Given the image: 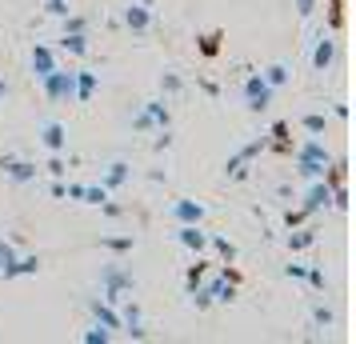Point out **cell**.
<instances>
[{"label": "cell", "mask_w": 356, "mask_h": 344, "mask_svg": "<svg viewBox=\"0 0 356 344\" xmlns=\"http://www.w3.org/2000/svg\"><path fill=\"white\" fill-rule=\"evenodd\" d=\"M132 288H136V277H132L120 261H113V264H104V268H100V300L120 304Z\"/></svg>", "instance_id": "6da1fadb"}, {"label": "cell", "mask_w": 356, "mask_h": 344, "mask_svg": "<svg viewBox=\"0 0 356 344\" xmlns=\"http://www.w3.org/2000/svg\"><path fill=\"white\" fill-rule=\"evenodd\" d=\"M40 88H44V97H49L52 104H68V100H76V72L56 65L49 76L40 81Z\"/></svg>", "instance_id": "7a4b0ae2"}, {"label": "cell", "mask_w": 356, "mask_h": 344, "mask_svg": "<svg viewBox=\"0 0 356 344\" xmlns=\"http://www.w3.org/2000/svg\"><path fill=\"white\" fill-rule=\"evenodd\" d=\"M172 124V113H168V100L156 97V100H145L140 104V113L132 116V129L136 132H161Z\"/></svg>", "instance_id": "3957f363"}, {"label": "cell", "mask_w": 356, "mask_h": 344, "mask_svg": "<svg viewBox=\"0 0 356 344\" xmlns=\"http://www.w3.org/2000/svg\"><path fill=\"white\" fill-rule=\"evenodd\" d=\"M273 97H276V88L264 81L260 72H248V76H244V108H248V113H264V108L273 104Z\"/></svg>", "instance_id": "277c9868"}, {"label": "cell", "mask_w": 356, "mask_h": 344, "mask_svg": "<svg viewBox=\"0 0 356 344\" xmlns=\"http://www.w3.org/2000/svg\"><path fill=\"white\" fill-rule=\"evenodd\" d=\"M168 220L172 224H200L204 220V204L200 200H188V197H177L168 204Z\"/></svg>", "instance_id": "5b68a950"}, {"label": "cell", "mask_w": 356, "mask_h": 344, "mask_svg": "<svg viewBox=\"0 0 356 344\" xmlns=\"http://www.w3.org/2000/svg\"><path fill=\"white\" fill-rule=\"evenodd\" d=\"M0 168H4V177L13 184H29L40 177V168H36L33 161H20V156H0Z\"/></svg>", "instance_id": "8992f818"}, {"label": "cell", "mask_w": 356, "mask_h": 344, "mask_svg": "<svg viewBox=\"0 0 356 344\" xmlns=\"http://www.w3.org/2000/svg\"><path fill=\"white\" fill-rule=\"evenodd\" d=\"M308 216L312 213H324V208H332V188L324 181H308V193H305V204H300Z\"/></svg>", "instance_id": "52a82bcc"}, {"label": "cell", "mask_w": 356, "mask_h": 344, "mask_svg": "<svg viewBox=\"0 0 356 344\" xmlns=\"http://www.w3.org/2000/svg\"><path fill=\"white\" fill-rule=\"evenodd\" d=\"M172 236H177L180 248H188V252H196V256L209 248V232L200 229V224H177V232H172Z\"/></svg>", "instance_id": "ba28073f"}, {"label": "cell", "mask_w": 356, "mask_h": 344, "mask_svg": "<svg viewBox=\"0 0 356 344\" xmlns=\"http://www.w3.org/2000/svg\"><path fill=\"white\" fill-rule=\"evenodd\" d=\"M124 28H129V33H148V28H152V8H148V4H136V0H132L129 8H124Z\"/></svg>", "instance_id": "9c48e42d"}, {"label": "cell", "mask_w": 356, "mask_h": 344, "mask_svg": "<svg viewBox=\"0 0 356 344\" xmlns=\"http://www.w3.org/2000/svg\"><path fill=\"white\" fill-rule=\"evenodd\" d=\"M132 181V164L129 161H113L104 172H100V184L108 188V193H116V188H124V184Z\"/></svg>", "instance_id": "30bf717a"}, {"label": "cell", "mask_w": 356, "mask_h": 344, "mask_svg": "<svg viewBox=\"0 0 356 344\" xmlns=\"http://www.w3.org/2000/svg\"><path fill=\"white\" fill-rule=\"evenodd\" d=\"M40 272V256H17L13 264L0 268V280H20V277H36Z\"/></svg>", "instance_id": "8fae6325"}, {"label": "cell", "mask_w": 356, "mask_h": 344, "mask_svg": "<svg viewBox=\"0 0 356 344\" xmlns=\"http://www.w3.org/2000/svg\"><path fill=\"white\" fill-rule=\"evenodd\" d=\"M88 312H92V320H97V325H104L108 328V332H116V328H120V312H116V304H108V300H88Z\"/></svg>", "instance_id": "7c38bea8"}, {"label": "cell", "mask_w": 356, "mask_h": 344, "mask_svg": "<svg viewBox=\"0 0 356 344\" xmlns=\"http://www.w3.org/2000/svg\"><path fill=\"white\" fill-rule=\"evenodd\" d=\"M40 145L49 148V152H65L68 148V129L60 120H49L44 129H40Z\"/></svg>", "instance_id": "4fadbf2b"}, {"label": "cell", "mask_w": 356, "mask_h": 344, "mask_svg": "<svg viewBox=\"0 0 356 344\" xmlns=\"http://www.w3.org/2000/svg\"><path fill=\"white\" fill-rule=\"evenodd\" d=\"M332 60H337V40H332V36H321L316 49H312V68H316V72H328Z\"/></svg>", "instance_id": "5bb4252c"}, {"label": "cell", "mask_w": 356, "mask_h": 344, "mask_svg": "<svg viewBox=\"0 0 356 344\" xmlns=\"http://www.w3.org/2000/svg\"><path fill=\"white\" fill-rule=\"evenodd\" d=\"M292 156H296V161H321V164H332V152H328V145H324V140H316V136H312V140H305L300 148H292Z\"/></svg>", "instance_id": "9a60e30c"}, {"label": "cell", "mask_w": 356, "mask_h": 344, "mask_svg": "<svg viewBox=\"0 0 356 344\" xmlns=\"http://www.w3.org/2000/svg\"><path fill=\"white\" fill-rule=\"evenodd\" d=\"M204 288H209L212 304H232V300H236V280H228L225 272H220V277H216V280H209Z\"/></svg>", "instance_id": "2e32d148"}, {"label": "cell", "mask_w": 356, "mask_h": 344, "mask_svg": "<svg viewBox=\"0 0 356 344\" xmlns=\"http://www.w3.org/2000/svg\"><path fill=\"white\" fill-rule=\"evenodd\" d=\"M100 88V76L92 68H76V104H88V100L97 97Z\"/></svg>", "instance_id": "e0dca14e"}, {"label": "cell", "mask_w": 356, "mask_h": 344, "mask_svg": "<svg viewBox=\"0 0 356 344\" xmlns=\"http://www.w3.org/2000/svg\"><path fill=\"white\" fill-rule=\"evenodd\" d=\"M52 68H56V52H52L49 44H36L33 49V76L36 81H44Z\"/></svg>", "instance_id": "ac0fdd59"}, {"label": "cell", "mask_w": 356, "mask_h": 344, "mask_svg": "<svg viewBox=\"0 0 356 344\" xmlns=\"http://www.w3.org/2000/svg\"><path fill=\"white\" fill-rule=\"evenodd\" d=\"M60 49H65L68 56H88L92 44H88V33H65L60 36Z\"/></svg>", "instance_id": "d6986e66"}, {"label": "cell", "mask_w": 356, "mask_h": 344, "mask_svg": "<svg viewBox=\"0 0 356 344\" xmlns=\"http://www.w3.org/2000/svg\"><path fill=\"white\" fill-rule=\"evenodd\" d=\"M312 245H316V229H300V224H296V232L289 236V248L292 252H305V248H312Z\"/></svg>", "instance_id": "ffe728a7"}, {"label": "cell", "mask_w": 356, "mask_h": 344, "mask_svg": "<svg viewBox=\"0 0 356 344\" xmlns=\"http://www.w3.org/2000/svg\"><path fill=\"white\" fill-rule=\"evenodd\" d=\"M209 248H212V252H216L225 264L236 261V245H232V240H225V236H212V232H209Z\"/></svg>", "instance_id": "44dd1931"}, {"label": "cell", "mask_w": 356, "mask_h": 344, "mask_svg": "<svg viewBox=\"0 0 356 344\" xmlns=\"http://www.w3.org/2000/svg\"><path fill=\"white\" fill-rule=\"evenodd\" d=\"M260 76L273 84V88H284V84L292 81V68H289V65H268L264 72H260Z\"/></svg>", "instance_id": "7402d4cb"}, {"label": "cell", "mask_w": 356, "mask_h": 344, "mask_svg": "<svg viewBox=\"0 0 356 344\" xmlns=\"http://www.w3.org/2000/svg\"><path fill=\"white\" fill-rule=\"evenodd\" d=\"M100 248L104 252H132L136 248V236H100Z\"/></svg>", "instance_id": "603a6c76"}, {"label": "cell", "mask_w": 356, "mask_h": 344, "mask_svg": "<svg viewBox=\"0 0 356 344\" xmlns=\"http://www.w3.org/2000/svg\"><path fill=\"white\" fill-rule=\"evenodd\" d=\"M268 136H273V148H276V152H292V140H289V120H276Z\"/></svg>", "instance_id": "cb8c5ba5"}, {"label": "cell", "mask_w": 356, "mask_h": 344, "mask_svg": "<svg viewBox=\"0 0 356 344\" xmlns=\"http://www.w3.org/2000/svg\"><path fill=\"white\" fill-rule=\"evenodd\" d=\"M44 172H49L52 181H65V177H68V164H65V152H49V161H44Z\"/></svg>", "instance_id": "d4e9b609"}, {"label": "cell", "mask_w": 356, "mask_h": 344, "mask_svg": "<svg viewBox=\"0 0 356 344\" xmlns=\"http://www.w3.org/2000/svg\"><path fill=\"white\" fill-rule=\"evenodd\" d=\"M204 277H209V261H200V256H196V264H188V272H184V288L193 293Z\"/></svg>", "instance_id": "484cf974"}, {"label": "cell", "mask_w": 356, "mask_h": 344, "mask_svg": "<svg viewBox=\"0 0 356 344\" xmlns=\"http://www.w3.org/2000/svg\"><path fill=\"white\" fill-rule=\"evenodd\" d=\"M324 168H328V164H321V161H296L300 181H324Z\"/></svg>", "instance_id": "4316f807"}, {"label": "cell", "mask_w": 356, "mask_h": 344, "mask_svg": "<svg viewBox=\"0 0 356 344\" xmlns=\"http://www.w3.org/2000/svg\"><path fill=\"white\" fill-rule=\"evenodd\" d=\"M225 177H228V181H244V177H248V161H244L241 152L225 161Z\"/></svg>", "instance_id": "83f0119b"}, {"label": "cell", "mask_w": 356, "mask_h": 344, "mask_svg": "<svg viewBox=\"0 0 356 344\" xmlns=\"http://www.w3.org/2000/svg\"><path fill=\"white\" fill-rule=\"evenodd\" d=\"M300 129L312 132V136H321V132H328V116L324 113H308V116H300Z\"/></svg>", "instance_id": "f1b7e54d"}, {"label": "cell", "mask_w": 356, "mask_h": 344, "mask_svg": "<svg viewBox=\"0 0 356 344\" xmlns=\"http://www.w3.org/2000/svg\"><path fill=\"white\" fill-rule=\"evenodd\" d=\"M108 197H113V193H108L104 184H84V204H92V208H100V204H104Z\"/></svg>", "instance_id": "f546056e"}, {"label": "cell", "mask_w": 356, "mask_h": 344, "mask_svg": "<svg viewBox=\"0 0 356 344\" xmlns=\"http://www.w3.org/2000/svg\"><path fill=\"white\" fill-rule=\"evenodd\" d=\"M312 325L316 328H332L337 325V312L328 309V304H316V309H312Z\"/></svg>", "instance_id": "4dcf8cb0"}, {"label": "cell", "mask_w": 356, "mask_h": 344, "mask_svg": "<svg viewBox=\"0 0 356 344\" xmlns=\"http://www.w3.org/2000/svg\"><path fill=\"white\" fill-rule=\"evenodd\" d=\"M180 88H184V81H180L177 72H164L161 76V92H164V100H172L180 92Z\"/></svg>", "instance_id": "1f68e13d"}, {"label": "cell", "mask_w": 356, "mask_h": 344, "mask_svg": "<svg viewBox=\"0 0 356 344\" xmlns=\"http://www.w3.org/2000/svg\"><path fill=\"white\" fill-rule=\"evenodd\" d=\"M108 341H113V332H108L104 325H92L88 332H84V344H108Z\"/></svg>", "instance_id": "d6a6232c"}, {"label": "cell", "mask_w": 356, "mask_h": 344, "mask_svg": "<svg viewBox=\"0 0 356 344\" xmlns=\"http://www.w3.org/2000/svg\"><path fill=\"white\" fill-rule=\"evenodd\" d=\"M65 20V33H88V17H81V13H68Z\"/></svg>", "instance_id": "836d02e7"}, {"label": "cell", "mask_w": 356, "mask_h": 344, "mask_svg": "<svg viewBox=\"0 0 356 344\" xmlns=\"http://www.w3.org/2000/svg\"><path fill=\"white\" fill-rule=\"evenodd\" d=\"M220 40H225L220 33H209V36H200V52H204V56H216V52H220Z\"/></svg>", "instance_id": "e575fe53"}, {"label": "cell", "mask_w": 356, "mask_h": 344, "mask_svg": "<svg viewBox=\"0 0 356 344\" xmlns=\"http://www.w3.org/2000/svg\"><path fill=\"white\" fill-rule=\"evenodd\" d=\"M305 280L316 288V293H324L328 288V277H324V268H305Z\"/></svg>", "instance_id": "d590c367"}, {"label": "cell", "mask_w": 356, "mask_h": 344, "mask_svg": "<svg viewBox=\"0 0 356 344\" xmlns=\"http://www.w3.org/2000/svg\"><path fill=\"white\" fill-rule=\"evenodd\" d=\"M44 13H49V17H68V13H72V4H68V0H44Z\"/></svg>", "instance_id": "8d00e7d4"}, {"label": "cell", "mask_w": 356, "mask_h": 344, "mask_svg": "<svg viewBox=\"0 0 356 344\" xmlns=\"http://www.w3.org/2000/svg\"><path fill=\"white\" fill-rule=\"evenodd\" d=\"M17 261V248L8 245V240H0V268H4V264H13Z\"/></svg>", "instance_id": "74e56055"}, {"label": "cell", "mask_w": 356, "mask_h": 344, "mask_svg": "<svg viewBox=\"0 0 356 344\" xmlns=\"http://www.w3.org/2000/svg\"><path fill=\"white\" fill-rule=\"evenodd\" d=\"M316 4H321V0H296V13H300V20L312 17V13H316Z\"/></svg>", "instance_id": "f35d334b"}, {"label": "cell", "mask_w": 356, "mask_h": 344, "mask_svg": "<svg viewBox=\"0 0 356 344\" xmlns=\"http://www.w3.org/2000/svg\"><path fill=\"white\" fill-rule=\"evenodd\" d=\"M100 213L108 216V220H120V216H124V208H120V204H113V200H104V204H100Z\"/></svg>", "instance_id": "ab89813d"}, {"label": "cell", "mask_w": 356, "mask_h": 344, "mask_svg": "<svg viewBox=\"0 0 356 344\" xmlns=\"http://www.w3.org/2000/svg\"><path fill=\"white\" fill-rule=\"evenodd\" d=\"M305 208H296V213H289V216H284V224H289V229H296V224H305Z\"/></svg>", "instance_id": "60d3db41"}, {"label": "cell", "mask_w": 356, "mask_h": 344, "mask_svg": "<svg viewBox=\"0 0 356 344\" xmlns=\"http://www.w3.org/2000/svg\"><path fill=\"white\" fill-rule=\"evenodd\" d=\"M65 197L68 200H84V184H65Z\"/></svg>", "instance_id": "b9f144b4"}, {"label": "cell", "mask_w": 356, "mask_h": 344, "mask_svg": "<svg viewBox=\"0 0 356 344\" xmlns=\"http://www.w3.org/2000/svg\"><path fill=\"white\" fill-rule=\"evenodd\" d=\"M284 277H292V280H305V264H284Z\"/></svg>", "instance_id": "7bdbcfd3"}, {"label": "cell", "mask_w": 356, "mask_h": 344, "mask_svg": "<svg viewBox=\"0 0 356 344\" xmlns=\"http://www.w3.org/2000/svg\"><path fill=\"white\" fill-rule=\"evenodd\" d=\"M49 193H52L56 200H65V181H52V184H49Z\"/></svg>", "instance_id": "ee69618b"}, {"label": "cell", "mask_w": 356, "mask_h": 344, "mask_svg": "<svg viewBox=\"0 0 356 344\" xmlns=\"http://www.w3.org/2000/svg\"><path fill=\"white\" fill-rule=\"evenodd\" d=\"M200 88H204L209 97H220V84H216V81H200Z\"/></svg>", "instance_id": "f6af8a7d"}, {"label": "cell", "mask_w": 356, "mask_h": 344, "mask_svg": "<svg viewBox=\"0 0 356 344\" xmlns=\"http://www.w3.org/2000/svg\"><path fill=\"white\" fill-rule=\"evenodd\" d=\"M8 97H13V84H8V81H4V76H0V104H4V100H8Z\"/></svg>", "instance_id": "bcb514c9"}, {"label": "cell", "mask_w": 356, "mask_h": 344, "mask_svg": "<svg viewBox=\"0 0 356 344\" xmlns=\"http://www.w3.org/2000/svg\"><path fill=\"white\" fill-rule=\"evenodd\" d=\"M136 4H148V8H152V0H136Z\"/></svg>", "instance_id": "7dc6e473"}]
</instances>
